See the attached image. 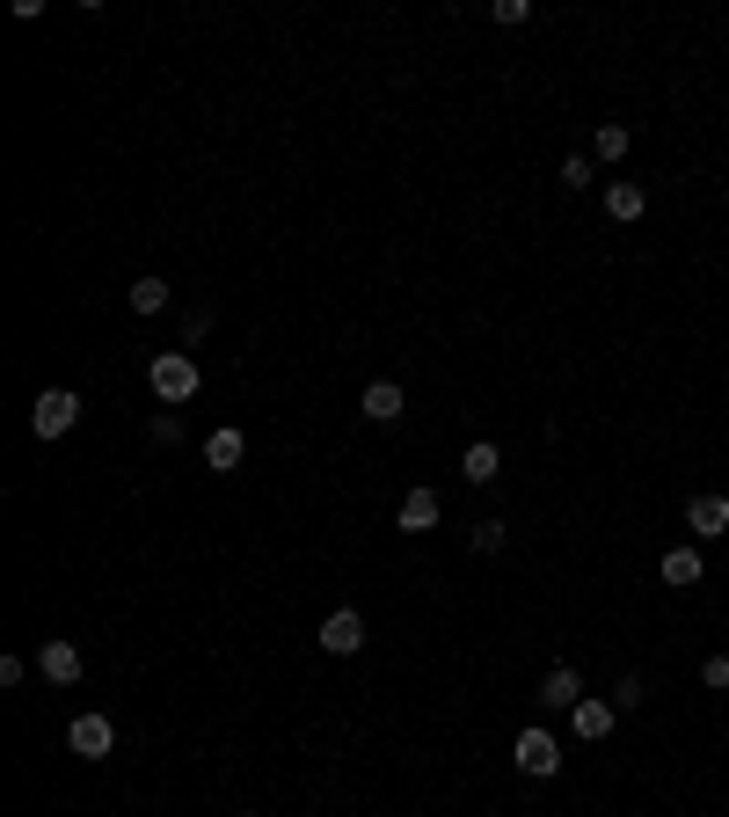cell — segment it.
<instances>
[{
    "instance_id": "cell-15",
    "label": "cell",
    "mask_w": 729,
    "mask_h": 817,
    "mask_svg": "<svg viewBox=\"0 0 729 817\" xmlns=\"http://www.w3.org/2000/svg\"><path fill=\"white\" fill-rule=\"evenodd\" d=\"M627 140H635V132H627L620 118H606V124H598V132H591V161H598V168H613V161H627Z\"/></svg>"
},
{
    "instance_id": "cell-25",
    "label": "cell",
    "mask_w": 729,
    "mask_h": 817,
    "mask_svg": "<svg viewBox=\"0 0 729 817\" xmlns=\"http://www.w3.org/2000/svg\"><path fill=\"white\" fill-rule=\"evenodd\" d=\"M234 817H256V810H234Z\"/></svg>"
},
{
    "instance_id": "cell-22",
    "label": "cell",
    "mask_w": 729,
    "mask_h": 817,
    "mask_svg": "<svg viewBox=\"0 0 729 817\" xmlns=\"http://www.w3.org/2000/svg\"><path fill=\"white\" fill-rule=\"evenodd\" d=\"M154 446H183V417H175V409L154 417Z\"/></svg>"
},
{
    "instance_id": "cell-21",
    "label": "cell",
    "mask_w": 729,
    "mask_h": 817,
    "mask_svg": "<svg viewBox=\"0 0 729 817\" xmlns=\"http://www.w3.org/2000/svg\"><path fill=\"white\" fill-rule=\"evenodd\" d=\"M613 708H643V678H635V672H620V678H613Z\"/></svg>"
},
{
    "instance_id": "cell-13",
    "label": "cell",
    "mask_w": 729,
    "mask_h": 817,
    "mask_svg": "<svg viewBox=\"0 0 729 817\" xmlns=\"http://www.w3.org/2000/svg\"><path fill=\"white\" fill-rule=\"evenodd\" d=\"M460 474H468L474 489H489V482H496V474H504V452L489 446V438H474V446L460 452Z\"/></svg>"
},
{
    "instance_id": "cell-2",
    "label": "cell",
    "mask_w": 729,
    "mask_h": 817,
    "mask_svg": "<svg viewBox=\"0 0 729 817\" xmlns=\"http://www.w3.org/2000/svg\"><path fill=\"white\" fill-rule=\"evenodd\" d=\"M511 766H518L525 782H555V774H562V737H555V731H518Z\"/></svg>"
},
{
    "instance_id": "cell-7",
    "label": "cell",
    "mask_w": 729,
    "mask_h": 817,
    "mask_svg": "<svg viewBox=\"0 0 729 817\" xmlns=\"http://www.w3.org/2000/svg\"><path fill=\"white\" fill-rule=\"evenodd\" d=\"M613 723H620V708H613V701H576V708H569V731L584 737V745H606Z\"/></svg>"
},
{
    "instance_id": "cell-5",
    "label": "cell",
    "mask_w": 729,
    "mask_h": 817,
    "mask_svg": "<svg viewBox=\"0 0 729 817\" xmlns=\"http://www.w3.org/2000/svg\"><path fill=\"white\" fill-rule=\"evenodd\" d=\"M314 643L329 650V657H358V650H364V613H358V606H336L329 621H321V635H314Z\"/></svg>"
},
{
    "instance_id": "cell-24",
    "label": "cell",
    "mask_w": 729,
    "mask_h": 817,
    "mask_svg": "<svg viewBox=\"0 0 729 817\" xmlns=\"http://www.w3.org/2000/svg\"><path fill=\"white\" fill-rule=\"evenodd\" d=\"M205 336H212V314H205V307L183 314V344H205Z\"/></svg>"
},
{
    "instance_id": "cell-9",
    "label": "cell",
    "mask_w": 729,
    "mask_h": 817,
    "mask_svg": "<svg viewBox=\"0 0 729 817\" xmlns=\"http://www.w3.org/2000/svg\"><path fill=\"white\" fill-rule=\"evenodd\" d=\"M576 701H584V672H576V664H555V672L540 678V708H562V715H569Z\"/></svg>"
},
{
    "instance_id": "cell-19",
    "label": "cell",
    "mask_w": 729,
    "mask_h": 817,
    "mask_svg": "<svg viewBox=\"0 0 729 817\" xmlns=\"http://www.w3.org/2000/svg\"><path fill=\"white\" fill-rule=\"evenodd\" d=\"M489 22H496V30H518V22H533V0H489Z\"/></svg>"
},
{
    "instance_id": "cell-14",
    "label": "cell",
    "mask_w": 729,
    "mask_h": 817,
    "mask_svg": "<svg viewBox=\"0 0 729 817\" xmlns=\"http://www.w3.org/2000/svg\"><path fill=\"white\" fill-rule=\"evenodd\" d=\"M606 212H613V219H620V226H635V219H643V212H649V191H643V183H627V175H620V183H606Z\"/></svg>"
},
{
    "instance_id": "cell-10",
    "label": "cell",
    "mask_w": 729,
    "mask_h": 817,
    "mask_svg": "<svg viewBox=\"0 0 729 817\" xmlns=\"http://www.w3.org/2000/svg\"><path fill=\"white\" fill-rule=\"evenodd\" d=\"M438 519H445L438 489H409V497H401V511H394V525H401V533H431Z\"/></svg>"
},
{
    "instance_id": "cell-1",
    "label": "cell",
    "mask_w": 729,
    "mask_h": 817,
    "mask_svg": "<svg viewBox=\"0 0 729 817\" xmlns=\"http://www.w3.org/2000/svg\"><path fill=\"white\" fill-rule=\"evenodd\" d=\"M146 387H154V395L168 401V409H183V401H191L197 387H205V372H197L191 350H161L154 366H146Z\"/></svg>"
},
{
    "instance_id": "cell-23",
    "label": "cell",
    "mask_w": 729,
    "mask_h": 817,
    "mask_svg": "<svg viewBox=\"0 0 729 817\" xmlns=\"http://www.w3.org/2000/svg\"><path fill=\"white\" fill-rule=\"evenodd\" d=\"M700 686H715V694H722V686H729V657H722V650H715V657L700 664Z\"/></svg>"
},
{
    "instance_id": "cell-8",
    "label": "cell",
    "mask_w": 729,
    "mask_h": 817,
    "mask_svg": "<svg viewBox=\"0 0 729 817\" xmlns=\"http://www.w3.org/2000/svg\"><path fill=\"white\" fill-rule=\"evenodd\" d=\"M686 533H694V540H722L729 533V497H715V489L694 497V504H686Z\"/></svg>"
},
{
    "instance_id": "cell-18",
    "label": "cell",
    "mask_w": 729,
    "mask_h": 817,
    "mask_svg": "<svg viewBox=\"0 0 729 817\" xmlns=\"http://www.w3.org/2000/svg\"><path fill=\"white\" fill-rule=\"evenodd\" d=\"M591 183H598V161H591V154L562 161V191H591Z\"/></svg>"
},
{
    "instance_id": "cell-11",
    "label": "cell",
    "mask_w": 729,
    "mask_h": 817,
    "mask_svg": "<svg viewBox=\"0 0 729 817\" xmlns=\"http://www.w3.org/2000/svg\"><path fill=\"white\" fill-rule=\"evenodd\" d=\"M242 460H248V438L234 431V423H219V431L205 438V468H212V474H234Z\"/></svg>"
},
{
    "instance_id": "cell-12",
    "label": "cell",
    "mask_w": 729,
    "mask_h": 817,
    "mask_svg": "<svg viewBox=\"0 0 729 817\" xmlns=\"http://www.w3.org/2000/svg\"><path fill=\"white\" fill-rule=\"evenodd\" d=\"M37 672L52 678V686H81L88 664H81V650H73V643H44V650H37Z\"/></svg>"
},
{
    "instance_id": "cell-4",
    "label": "cell",
    "mask_w": 729,
    "mask_h": 817,
    "mask_svg": "<svg viewBox=\"0 0 729 817\" xmlns=\"http://www.w3.org/2000/svg\"><path fill=\"white\" fill-rule=\"evenodd\" d=\"M73 423H81V395H73V387H44V395L30 401V431L37 438H66Z\"/></svg>"
},
{
    "instance_id": "cell-20",
    "label": "cell",
    "mask_w": 729,
    "mask_h": 817,
    "mask_svg": "<svg viewBox=\"0 0 729 817\" xmlns=\"http://www.w3.org/2000/svg\"><path fill=\"white\" fill-rule=\"evenodd\" d=\"M504 540H511L504 519H482V525H474V555H504Z\"/></svg>"
},
{
    "instance_id": "cell-6",
    "label": "cell",
    "mask_w": 729,
    "mask_h": 817,
    "mask_svg": "<svg viewBox=\"0 0 729 817\" xmlns=\"http://www.w3.org/2000/svg\"><path fill=\"white\" fill-rule=\"evenodd\" d=\"M358 417H364V423H401V417H409V395H401V380H372V387L358 395Z\"/></svg>"
},
{
    "instance_id": "cell-3",
    "label": "cell",
    "mask_w": 729,
    "mask_h": 817,
    "mask_svg": "<svg viewBox=\"0 0 729 817\" xmlns=\"http://www.w3.org/2000/svg\"><path fill=\"white\" fill-rule=\"evenodd\" d=\"M66 752L73 759H110V752H117V723H110L103 708H81L66 723Z\"/></svg>"
},
{
    "instance_id": "cell-17",
    "label": "cell",
    "mask_w": 729,
    "mask_h": 817,
    "mask_svg": "<svg viewBox=\"0 0 729 817\" xmlns=\"http://www.w3.org/2000/svg\"><path fill=\"white\" fill-rule=\"evenodd\" d=\"M168 285H161V278H132V293H124V307H132V314H168Z\"/></svg>"
},
{
    "instance_id": "cell-16",
    "label": "cell",
    "mask_w": 729,
    "mask_h": 817,
    "mask_svg": "<svg viewBox=\"0 0 729 817\" xmlns=\"http://www.w3.org/2000/svg\"><path fill=\"white\" fill-rule=\"evenodd\" d=\"M700 576H708L700 548H671V555H664V584H678V592H686V584H700Z\"/></svg>"
}]
</instances>
